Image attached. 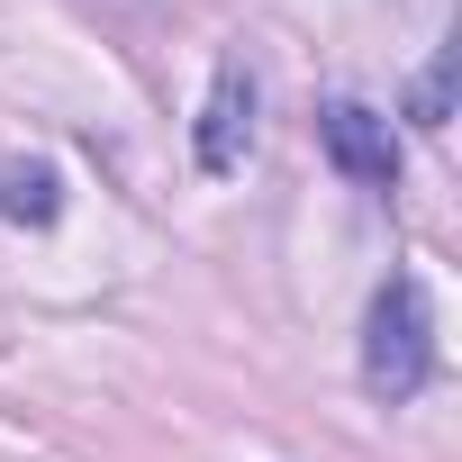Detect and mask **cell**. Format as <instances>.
Segmentation results:
<instances>
[{"instance_id":"1","label":"cell","mask_w":462,"mask_h":462,"mask_svg":"<svg viewBox=\"0 0 462 462\" xmlns=\"http://www.w3.org/2000/svg\"><path fill=\"white\" fill-rule=\"evenodd\" d=\"M363 372L381 399H417L426 372H435V318H426V291L399 273L381 300H372V336H363Z\"/></svg>"},{"instance_id":"2","label":"cell","mask_w":462,"mask_h":462,"mask_svg":"<svg viewBox=\"0 0 462 462\" xmlns=\"http://www.w3.org/2000/svg\"><path fill=\"white\" fill-rule=\"evenodd\" d=\"M245 145H254V82H245V64H217L208 109H199V163L208 172H236Z\"/></svg>"},{"instance_id":"3","label":"cell","mask_w":462,"mask_h":462,"mask_svg":"<svg viewBox=\"0 0 462 462\" xmlns=\"http://www.w3.org/2000/svg\"><path fill=\"white\" fill-rule=\"evenodd\" d=\"M318 127H327V154H336L354 181H372V190L399 181V136H390V118H372L363 100H336Z\"/></svg>"},{"instance_id":"4","label":"cell","mask_w":462,"mask_h":462,"mask_svg":"<svg viewBox=\"0 0 462 462\" xmlns=\"http://www.w3.org/2000/svg\"><path fill=\"white\" fill-rule=\"evenodd\" d=\"M55 172L46 163H0V217H19V226H55Z\"/></svg>"},{"instance_id":"5","label":"cell","mask_w":462,"mask_h":462,"mask_svg":"<svg viewBox=\"0 0 462 462\" xmlns=\"http://www.w3.org/2000/svg\"><path fill=\"white\" fill-rule=\"evenodd\" d=\"M417 127H444V64L417 82Z\"/></svg>"}]
</instances>
